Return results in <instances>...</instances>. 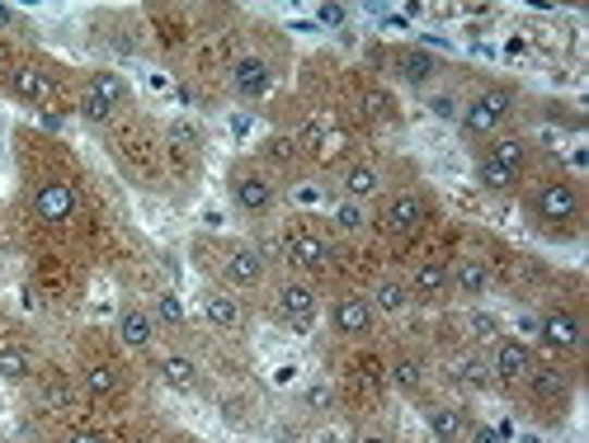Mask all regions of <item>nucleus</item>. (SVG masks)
<instances>
[{"instance_id":"1","label":"nucleus","mask_w":589,"mask_h":443,"mask_svg":"<svg viewBox=\"0 0 589 443\" xmlns=\"http://www.w3.org/2000/svg\"><path fill=\"white\" fill-rule=\"evenodd\" d=\"M524 218L552 241L585 236V189L576 180H542L524 194Z\"/></svg>"},{"instance_id":"2","label":"nucleus","mask_w":589,"mask_h":443,"mask_svg":"<svg viewBox=\"0 0 589 443\" xmlns=\"http://www.w3.org/2000/svg\"><path fill=\"white\" fill-rule=\"evenodd\" d=\"M528 175V141L524 137H495V141H486V151H481V161H477V184L486 194H514L524 184Z\"/></svg>"},{"instance_id":"3","label":"nucleus","mask_w":589,"mask_h":443,"mask_svg":"<svg viewBox=\"0 0 589 443\" xmlns=\"http://www.w3.org/2000/svg\"><path fill=\"white\" fill-rule=\"evenodd\" d=\"M514 104H519V90H514V85H486V90H477L471 99H463L457 127H463L467 141H486V137H495L500 127H505V119L514 113Z\"/></svg>"},{"instance_id":"4","label":"nucleus","mask_w":589,"mask_h":443,"mask_svg":"<svg viewBox=\"0 0 589 443\" xmlns=\"http://www.w3.org/2000/svg\"><path fill=\"white\" fill-rule=\"evenodd\" d=\"M226 194H232L241 218H265V212H274V204H279L274 180H269L260 165H246V161H236L226 170Z\"/></svg>"},{"instance_id":"5","label":"nucleus","mask_w":589,"mask_h":443,"mask_svg":"<svg viewBox=\"0 0 589 443\" xmlns=\"http://www.w3.org/2000/svg\"><path fill=\"white\" fill-rule=\"evenodd\" d=\"M429 218H434V204H429L420 189H401V194H392V198L382 204L378 226H382L386 236H415Z\"/></svg>"},{"instance_id":"6","label":"nucleus","mask_w":589,"mask_h":443,"mask_svg":"<svg viewBox=\"0 0 589 443\" xmlns=\"http://www.w3.org/2000/svg\"><path fill=\"white\" fill-rule=\"evenodd\" d=\"M372 325H378V311H372L368 293H340L330 303V331L340 340H368Z\"/></svg>"},{"instance_id":"7","label":"nucleus","mask_w":589,"mask_h":443,"mask_svg":"<svg viewBox=\"0 0 589 443\" xmlns=\"http://www.w3.org/2000/svg\"><path fill=\"white\" fill-rule=\"evenodd\" d=\"M533 364H538V354H533V345H524V340H495V354L486 359L491 382H500V387H519V382H528Z\"/></svg>"},{"instance_id":"8","label":"nucleus","mask_w":589,"mask_h":443,"mask_svg":"<svg viewBox=\"0 0 589 443\" xmlns=\"http://www.w3.org/2000/svg\"><path fill=\"white\" fill-rule=\"evenodd\" d=\"M538 335L552 354H576L585 345V321L570 307H548L538 317Z\"/></svg>"},{"instance_id":"9","label":"nucleus","mask_w":589,"mask_h":443,"mask_svg":"<svg viewBox=\"0 0 589 443\" xmlns=\"http://www.w3.org/2000/svg\"><path fill=\"white\" fill-rule=\"evenodd\" d=\"M34 218L48 222V226H66L71 218H76V189H71V180H38L34 189Z\"/></svg>"},{"instance_id":"10","label":"nucleus","mask_w":589,"mask_h":443,"mask_svg":"<svg viewBox=\"0 0 589 443\" xmlns=\"http://www.w3.org/2000/svg\"><path fill=\"white\" fill-rule=\"evenodd\" d=\"M265 255L255 250V246H226L222 255V283L226 288H236V293H255L265 283Z\"/></svg>"},{"instance_id":"11","label":"nucleus","mask_w":589,"mask_h":443,"mask_svg":"<svg viewBox=\"0 0 589 443\" xmlns=\"http://www.w3.org/2000/svg\"><path fill=\"white\" fill-rule=\"evenodd\" d=\"M449 293L463 297V303H481L491 293V269H486L477 255H463V260L449 264Z\"/></svg>"},{"instance_id":"12","label":"nucleus","mask_w":589,"mask_h":443,"mask_svg":"<svg viewBox=\"0 0 589 443\" xmlns=\"http://www.w3.org/2000/svg\"><path fill=\"white\" fill-rule=\"evenodd\" d=\"M410 303H420V307H443L449 303V264H439V260H425L420 269L410 274Z\"/></svg>"},{"instance_id":"13","label":"nucleus","mask_w":589,"mask_h":443,"mask_svg":"<svg viewBox=\"0 0 589 443\" xmlns=\"http://www.w3.org/2000/svg\"><path fill=\"white\" fill-rule=\"evenodd\" d=\"M289 255H293V264L297 269H307V274H321V269L330 264V246H326V236L321 232H311V226H297V232H289Z\"/></svg>"},{"instance_id":"14","label":"nucleus","mask_w":589,"mask_h":443,"mask_svg":"<svg viewBox=\"0 0 589 443\" xmlns=\"http://www.w3.org/2000/svg\"><path fill=\"white\" fill-rule=\"evenodd\" d=\"M5 85H10L14 99H24V104H42V99H52V76L38 62H14Z\"/></svg>"},{"instance_id":"15","label":"nucleus","mask_w":589,"mask_h":443,"mask_svg":"<svg viewBox=\"0 0 589 443\" xmlns=\"http://www.w3.org/2000/svg\"><path fill=\"white\" fill-rule=\"evenodd\" d=\"M269 85H274V71H269L265 57H236L232 62V90L241 99H260L269 95Z\"/></svg>"},{"instance_id":"16","label":"nucleus","mask_w":589,"mask_h":443,"mask_svg":"<svg viewBox=\"0 0 589 443\" xmlns=\"http://www.w3.org/2000/svg\"><path fill=\"white\" fill-rule=\"evenodd\" d=\"M425 424H429V434H434L439 443H463L467 439V410L463 406H453V402H434V406H425Z\"/></svg>"},{"instance_id":"17","label":"nucleus","mask_w":589,"mask_h":443,"mask_svg":"<svg viewBox=\"0 0 589 443\" xmlns=\"http://www.w3.org/2000/svg\"><path fill=\"white\" fill-rule=\"evenodd\" d=\"M204 321L212 325V331H241L246 325V307L236 303V293H222V288H208L204 293Z\"/></svg>"},{"instance_id":"18","label":"nucleus","mask_w":589,"mask_h":443,"mask_svg":"<svg viewBox=\"0 0 589 443\" xmlns=\"http://www.w3.org/2000/svg\"><path fill=\"white\" fill-rule=\"evenodd\" d=\"M316 307H321V297H316L311 283H283V288H279V317L283 321L311 325L316 321Z\"/></svg>"},{"instance_id":"19","label":"nucleus","mask_w":589,"mask_h":443,"mask_svg":"<svg viewBox=\"0 0 589 443\" xmlns=\"http://www.w3.org/2000/svg\"><path fill=\"white\" fill-rule=\"evenodd\" d=\"M396 71H401V81L406 85H415V90H429V85L439 81V57L429 48H401L396 52Z\"/></svg>"},{"instance_id":"20","label":"nucleus","mask_w":589,"mask_h":443,"mask_svg":"<svg viewBox=\"0 0 589 443\" xmlns=\"http://www.w3.org/2000/svg\"><path fill=\"white\" fill-rule=\"evenodd\" d=\"M119 340L127 349H151L156 345V317L147 307H137V303H127L119 311Z\"/></svg>"},{"instance_id":"21","label":"nucleus","mask_w":589,"mask_h":443,"mask_svg":"<svg viewBox=\"0 0 589 443\" xmlns=\"http://www.w3.org/2000/svg\"><path fill=\"white\" fill-rule=\"evenodd\" d=\"M340 194L354 198V204H368V198L382 194V170L372 161H354L344 165V180H340Z\"/></svg>"},{"instance_id":"22","label":"nucleus","mask_w":589,"mask_h":443,"mask_svg":"<svg viewBox=\"0 0 589 443\" xmlns=\"http://www.w3.org/2000/svg\"><path fill=\"white\" fill-rule=\"evenodd\" d=\"M528 387H533V402H556L562 406L566 396H570V382H566V373L562 368H552V364H533V373H528Z\"/></svg>"},{"instance_id":"23","label":"nucleus","mask_w":589,"mask_h":443,"mask_svg":"<svg viewBox=\"0 0 589 443\" xmlns=\"http://www.w3.org/2000/svg\"><path fill=\"white\" fill-rule=\"evenodd\" d=\"M156 373H161V382L170 392H198V364L189 359V354H165Z\"/></svg>"},{"instance_id":"24","label":"nucleus","mask_w":589,"mask_h":443,"mask_svg":"<svg viewBox=\"0 0 589 443\" xmlns=\"http://www.w3.org/2000/svg\"><path fill=\"white\" fill-rule=\"evenodd\" d=\"M85 95L99 99V104L113 113V109H123V104H127V81L119 76V71H95L90 85H85Z\"/></svg>"},{"instance_id":"25","label":"nucleus","mask_w":589,"mask_h":443,"mask_svg":"<svg viewBox=\"0 0 589 443\" xmlns=\"http://www.w3.org/2000/svg\"><path fill=\"white\" fill-rule=\"evenodd\" d=\"M368 303H372V311H382V317H401V311L410 307V288L401 279H382L378 288L368 293Z\"/></svg>"},{"instance_id":"26","label":"nucleus","mask_w":589,"mask_h":443,"mask_svg":"<svg viewBox=\"0 0 589 443\" xmlns=\"http://www.w3.org/2000/svg\"><path fill=\"white\" fill-rule=\"evenodd\" d=\"M119 382H123V373H119L113 364H105V359L81 368V387H85V396H95V402H99V396H113V392H119Z\"/></svg>"},{"instance_id":"27","label":"nucleus","mask_w":589,"mask_h":443,"mask_svg":"<svg viewBox=\"0 0 589 443\" xmlns=\"http://www.w3.org/2000/svg\"><path fill=\"white\" fill-rule=\"evenodd\" d=\"M28 373H34V354H28L24 345H0V382H24Z\"/></svg>"},{"instance_id":"28","label":"nucleus","mask_w":589,"mask_h":443,"mask_svg":"<svg viewBox=\"0 0 589 443\" xmlns=\"http://www.w3.org/2000/svg\"><path fill=\"white\" fill-rule=\"evenodd\" d=\"M392 382H396L401 392H420V387H425V368H420V359L401 354V359L392 364Z\"/></svg>"},{"instance_id":"29","label":"nucleus","mask_w":589,"mask_h":443,"mask_svg":"<svg viewBox=\"0 0 589 443\" xmlns=\"http://www.w3.org/2000/svg\"><path fill=\"white\" fill-rule=\"evenodd\" d=\"M429 113H434V119H443V123H457V113H463V95L457 90H429Z\"/></svg>"},{"instance_id":"30","label":"nucleus","mask_w":589,"mask_h":443,"mask_svg":"<svg viewBox=\"0 0 589 443\" xmlns=\"http://www.w3.org/2000/svg\"><path fill=\"white\" fill-rule=\"evenodd\" d=\"M335 226H340V232H364V226H368L364 204H354V198H340V204H335Z\"/></svg>"},{"instance_id":"31","label":"nucleus","mask_w":589,"mask_h":443,"mask_svg":"<svg viewBox=\"0 0 589 443\" xmlns=\"http://www.w3.org/2000/svg\"><path fill=\"white\" fill-rule=\"evenodd\" d=\"M453 378L467 382V387H486V382H491V368H486V359H471L467 354V359L453 364Z\"/></svg>"},{"instance_id":"32","label":"nucleus","mask_w":589,"mask_h":443,"mask_svg":"<svg viewBox=\"0 0 589 443\" xmlns=\"http://www.w3.org/2000/svg\"><path fill=\"white\" fill-rule=\"evenodd\" d=\"M151 317H156V325H170V331H180V325H184L180 297H175V293H161V297H156V311H151Z\"/></svg>"},{"instance_id":"33","label":"nucleus","mask_w":589,"mask_h":443,"mask_svg":"<svg viewBox=\"0 0 589 443\" xmlns=\"http://www.w3.org/2000/svg\"><path fill=\"white\" fill-rule=\"evenodd\" d=\"M344 20H349V10H344V5H316V24H326V28H340Z\"/></svg>"},{"instance_id":"34","label":"nucleus","mask_w":589,"mask_h":443,"mask_svg":"<svg viewBox=\"0 0 589 443\" xmlns=\"http://www.w3.org/2000/svg\"><path fill=\"white\" fill-rule=\"evenodd\" d=\"M269 156H274V161H283V165H293V156H297V147L289 137H269Z\"/></svg>"},{"instance_id":"35","label":"nucleus","mask_w":589,"mask_h":443,"mask_svg":"<svg viewBox=\"0 0 589 443\" xmlns=\"http://www.w3.org/2000/svg\"><path fill=\"white\" fill-rule=\"evenodd\" d=\"M471 335H477V340H491V335H495V317H486V311H471Z\"/></svg>"},{"instance_id":"36","label":"nucleus","mask_w":589,"mask_h":443,"mask_svg":"<svg viewBox=\"0 0 589 443\" xmlns=\"http://www.w3.org/2000/svg\"><path fill=\"white\" fill-rule=\"evenodd\" d=\"M467 434H471V443H505V430H491V424H477Z\"/></svg>"},{"instance_id":"37","label":"nucleus","mask_w":589,"mask_h":443,"mask_svg":"<svg viewBox=\"0 0 589 443\" xmlns=\"http://www.w3.org/2000/svg\"><path fill=\"white\" fill-rule=\"evenodd\" d=\"M62 443H105V434L99 430H71V434H62Z\"/></svg>"},{"instance_id":"38","label":"nucleus","mask_w":589,"mask_h":443,"mask_svg":"<svg viewBox=\"0 0 589 443\" xmlns=\"http://www.w3.org/2000/svg\"><path fill=\"white\" fill-rule=\"evenodd\" d=\"M10 24H20V14H14L10 5H0V28H10Z\"/></svg>"},{"instance_id":"39","label":"nucleus","mask_w":589,"mask_h":443,"mask_svg":"<svg viewBox=\"0 0 589 443\" xmlns=\"http://www.w3.org/2000/svg\"><path fill=\"white\" fill-rule=\"evenodd\" d=\"M354 443H392V439H386V434H358Z\"/></svg>"},{"instance_id":"40","label":"nucleus","mask_w":589,"mask_h":443,"mask_svg":"<svg viewBox=\"0 0 589 443\" xmlns=\"http://www.w3.org/2000/svg\"><path fill=\"white\" fill-rule=\"evenodd\" d=\"M0 66H5V52H0Z\"/></svg>"}]
</instances>
